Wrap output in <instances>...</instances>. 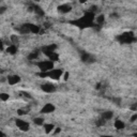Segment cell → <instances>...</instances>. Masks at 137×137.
<instances>
[{
  "label": "cell",
  "instance_id": "6da1fadb",
  "mask_svg": "<svg viewBox=\"0 0 137 137\" xmlns=\"http://www.w3.org/2000/svg\"><path fill=\"white\" fill-rule=\"evenodd\" d=\"M62 74H63V72H62V70H60V68H53V70L48 71V72H45V73H43V74H41V75L42 76H48V77H51L52 79L58 80V79H60V77L62 76Z\"/></svg>",
  "mask_w": 137,
  "mask_h": 137
},
{
  "label": "cell",
  "instance_id": "7a4b0ae2",
  "mask_svg": "<svg viewBox=\"0 0 137 137\" xmlns=\"http://www.w3.org/2000/svg\"><path fill=\"white\" fill-rule=\"evenodd\" d=\"M38 66L41 71H42L43 73L45 72H48L54 68V63L52 60H47V61H41L38 63Z\"/></svg>",
  "mask_w": 137,
  "mask_h": 137
},
{
  "label": "cell",
  "instance_id": "3957f363",
  "mask_svg": "<svg viewBox=\"0 0 137 137\" xmlns=\"http://www.w3.org/2000/svg\"><path fill=\"white\" fill-rule=\"evenodd\" d=\"M15 123H16V125H17L18 129H19L20 131H24V132L28 131L29 127H30L28 122H26L25 120H21V119H17Z\"/></svg>",
  "mask_w": 137,
  "mask_h": 137
},
{
  "label": "cell",
  "instance_id": "277c9868",
  "mask_svg": "<svg viewBox=\"0 0 137 137\" xmlns=\"http://www.w3.org/2000/svg\"><path fill=\"white\" fill-rule=\"evenodd\" d=\"M55 109H56V107H55L52 103H47V104H45L44 106L42 107L41 112H42V113H51V112L55 111Z\"/></svg>",
  "mask_w": 137,
  "mask_h": 137
},
{
  "label": "cell",
  "instance_id": "5b68a950",
  "mask_svg": "<svg viewBox=\"0 0 137 137\" xmlns=\"http://www.w3.org/2000/svg\"><path fill=\"white\" fill-rule=\"evenodd\" d=\"M41 89L46 93H52V92H55V91H56V87H55V85H53V84H44V85L41 86Z\"/></svg>",
  "mask_w": 137,
  "mask_h": 137
},
{
  "label": "cell",
  "instance_id": "8992f818",
  "mask_svg": "<svg viewBox=\"0 0 137 137\" xmlns=\"http://www.w3.org/2000/svg\"><path fill=\"white\" fill-rule=\"evenodd\" d=\"M58 11L60 13H62V14H66V13L72 11V7L70 6V4H66V3L65 4H61V6H59Z\"/></svg>",
  "mask_w": 137,
  "mask_h": 137
},
{
  "label": "cell",
  "instance_id": "52a82bcc",
  "mask_svg": "<svg viewBox=\"0 0 137 137\" xmlns=\"http://www.w3.org/2000/svg\"><path fill=\"white\" fill-rule=\"evenodd\" d=\"M19 81H20V77L18 75H11V76L8 77V83L11 86H14L17 83H19Z\"/></svg>",
  "mask_w": 137,
  "mask_h": 137
},
{
  "label": "cell",
  "instance_id": "ba28073f",
  "mask_svg": "<svg viewBox=\"0 0 137 137\" xmlns=\"http://www.w3.org/2000/svg\"><path fill=\"white\" fill-rule=\"evenodd\" d=\"M81 60H83L84 62H86V63H90V62H93V61H94V59L91 57L89 54L84 53L83 55H81Z\"/></svg>",
  "mask_w": 137,
  "mask_h": 137
},
{
  "label": "cell",
  "instance_id": "9c48e42d",
  "mask_svg": "<svg viewBox=\"0 0 137 137\" xmlns=\"http://www.w3.org/2000/svg\"><path fill=\"white\" fill-rule=\"evenodd\" d=\"M113 126H115V129H117V130H123V129H124V126H125V124H124V122H123V121L118 119V120L115 121V123H113Z\"/></svg>",
  "mask_w": 137,
  "mask_h": 137
},
{
  "label": "cell",
  "instance_id": "30bf717a",
  "mask_svg": "<svg viewBox=\"0 0 137 137\" xmlns=\"http://www.w3.org/2000/svg\"><path fill=\"white\" fill-rule=\"evenodd\" d=\"M44 125V131H45V133L46 134H51L52 132L54 131L55 129V125L52 124V123H48V124H43Z\"/></svg>",
  "mask_w": 137,
  "mask_h": 137
},
{
  "label": "cell",
  "instance_id": "8fae6325",
  "mask_svg": "<svg viewBox=\"0 0 137 137\" xmlns=\"http://www.w3.org/2000/svg\"><path fill=\"white\" fill-rule=\"evenodd\" d=\"M112 116H113L112 111H110V110H107V111H104V112H103L102 118H103V119H104L105 121H107V120H110L111 118H112Z\"/></svg>",
  "mask_w": 137,
  "mask_h": 137
},
{
  "label": "cell",
  "instance_id": "7c38bea8",
  "mask_svg": "<svg viewBox=\"0 0 137 137\" xmlns=\"http://www.w3.org/2000/svg\"><path fill=\"white\" fill-rule=\"evenodd\" d=\"M7 52H8V54H10V55H15V54L17 53V47H16V45L11 44L10 46L7 48Z\"/></svg>",
  "mask_w": 137,
  "mask_h": 137
},
{
  "label": "cell",
  "instance_id": "4fadbf2b",
  "mask_svg": "<svg viewBox=\"0 0 137 137\" xmlns=\"http://www.w3.org/2000/svg\"><path fill=\"white\" fill-rule=\"evenodd\" d=\"M30 32L31 33H40L41 32V30H40V27L39 26H36V25H32V24H30Z\"/></svg>",
  "mask_w": 137,
  "mask_h": 137
},
{
  "label": "cell",
  "instance_id": "5bb4252c",
  "mask_svg": "<svg viewBox=\"0 0 137 137\" xmlns=\"http://www.w3.org/2000/svg\"><path fill=\"white\" fill-rule=\"evenodd\" d=\"M33 123L34 124H36V125H43L44 124V119L43 118H41V117H36V118H34L33 119Z\"/></svg>",
  "mask_w": 137,
  "mask_h": 137
},
{
  "label": "cell",
  "instance_id": "9a60e30c",
  "mask_svg": "<svg viewBox=\"0 0 137 137\" xmlns=\"http://www.w3.org/2000/svg\"><path fill=\"white\" fill-rule=\"evenodd\" d=\"M9 98H10V95H9L8 93H6V92L0 93V100H1V101L6 102V101H8V100H9Z\"/></svg>",
  "mask_w": 137,
  "mask_h": 137
},
{
  "label": "cell",
  "instance_id": "2e32d148",
  "mask_svg": "<svg viewBox=\"0 0 137 137\" xmlns=\"http://www.w3.org/2000/svg\"><path fill=\"white\" fill-rule=\"evenodd\" d=\"M104 20H105V17H104V15H103V14L99 15V16L97 17V22H98L99 25H102L103 22H104Z\"/></svg>",
  "mask_w": 137,
  "mask_h": 137
},
{
  "label": "cell",
  "instance_id": "e0dca14e",
  "mask_svg": "<svg viewBox=\"0 0 137 137\" xmlns=\"http://www.w3.org/2000/svg\"><path fill=\"white\" fill-rule=\"evenodd\" d=\"M28 59L29 60H35V59H38V53H31L29 56H28Z\"/></svg>",
  "mask_w": 137,
  "mask_h": 137
},
{
  "label": "cell",
  "instance_id": "ac0fdd59",
  "mask_svg": "<svg viewBox=\"0 0 137 137\" xmlns=\"http://www.w3.org/2000/svg\"><path fill=\"white\" fill-rule=\"evenodd\" d=\"M105 124V120L103 119V118H102V119H100V120H98L97 121V125L98 126H103Z\"/></svg>",
  "mask_w": 137,
  "mask_h": 137
},
{
  "label": "cell",
  "instance_id": "d6986e66",
  "mask_svg": "<svg viewBox=\"0 0 137 137\" xmlns=\"http://www.w3.org/2000/svg\"><path fill=\"white\" fill-rule=\"evenodd\" d=\"M27 112H28V111L25 110V109H18V110H17V113H18V115H20V116H22V115H26Z\"/></svg>",
  "mask_w": 137,
  "mask_h": 137
},
{
  "label": "cell",
  "instance_id": "ffe728a7",
  "mask_svg": "<svg viewBox=\"0 0 137 137\" xmlns=\"http://www.w3.org/2000/svg\"><path fill=\"white\" fill-rule=\"evenodd\" d=\"M6 11H7V8L6 7H0V14H3Z\"/></svg>",
  "mask_w": 137,
  "mask_h": 137
},
{
  "label": "cell",
  "instance_id": "44dd1931",
  "mask_svg": "<svg viewBox=\"0 0 137 137\" xmlns=\"http://www.w3.org/2000/svg\"><path fill=\"white\" fill-rule=\"evenodd\" d=\"M136 119H137V115H136V113L131 117V121H132V122H135V121H136Z\"/></svg>",
  "mask_w": 137,
  "mask_h": 137
},
{
  "label": "cell",
  "instance_id": "7402d4cb",
  "mask_svg": "<svg viewBox=\"0 0 137 137\" xmlns=\"http://www.w3.org/2000/svg\"><path fill=\"white\" fill-rule=\"evenodd\" d=\"M68 76H70V74L66 72V73H64V80H67L68 79Z\"/></svg>",
  "mask_w": 137,
  "mask_h": 137
},
{
  "label": "cell",
  "instance_id": "603a6c76",
  "mask_svg": "<svg viewBox=\"0 0 137 137\" xmlns=\"http://www.w3.org/2000/svg\"><path fill=\"white\" fill-rule=\"evenodd\" d=\"M3 49V43H2V41H0V51H2Z\"/></svg>",
  "mask_w": 137,
  "mask_h": 137
},
{
  "label": "cell",
  "instance_id": "cb8c5ba5",
  "mask_svg": "<svg viewBox=\"0 0 137 137\" xmlns=\"http://www.w3.org/2000/svg\"><path fill=\"white\" fill-rule=\"evenodd\" d=\"M59 132H60V127H57V129H56V131H55V134L59 133Z\"/></svg>",
  "mask_w": 137,
  "mask_h": 137
},
{
  "label": "cell",
  "instance_id": "d4e9b609",
  "mask_svg": "<svg viewBox=\"0 0 137 137\" xmlns=\"http://www.w3.org/2000/svg\"><path fill=\"white\" fill-rule=\"evenodd\" d=\"M87 1H88V0H79L80 3H85V2H87Z\"/></svg>",
  "mask_w": 137,
  "mask_h": 137
},
{
  "label": "cell",
  "instance_id": "484cf974",
  "mask_svg": "<svg viewBox=\"0 0 137 137\" xmlns=\"http://www.w3.org/2000/svg\"><path fill=\"white\" fill-rule=\"evenodd\" d=\"M35 1H40V0H35Z\"/></svg>",
  "mask_w": 137,
  "mask_h": 137
}]
</instances>
